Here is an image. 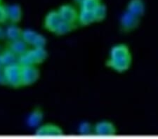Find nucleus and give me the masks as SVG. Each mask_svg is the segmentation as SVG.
<instances>
[{"label":"nucleus","instance_id":"f257e3e1","mask_svg":"<svg viewBox=\"0 0 158 139\" xmlns=\"http://www.w3.org/2000/svg\"><path fill=\"white\" fill-rule=\"evenodd\" d=\"M133 63V55L128 44L118 43L110 49L106 65L112 71L124 73L131 68Z\"/></svg>","mask_w":158,"mask_h":139},{"label":"nucleus","instance_id":"f03ea898","mask_svg":"<svg viewBox=\"0 0 158 139\" xmlns=\"http://www.w3.org/2000/svg\"><path fill=\"white\" fill-rule=\"evenodd\" d=\"M48 53L45 48H35L29 49L24 54L20 55L18 63L21 66L37 65L47 60Z\"/></svg>","mask_w":158,"mask_h":139},{"label":"nucleus","instance_id":"7ed1b4c3","mask_svg":"<svg viewBox=\"0 0 158 139\" xmlns=\"http://www.w3.org/2000/svg\"><path fill=\"white\" fill-rule=\"evenodd\" d=\"M22 66L19 63L5 66L3 69L6 84L18 88L22 87Z\"/></svg>","mask_w":158,"mask_h":139},{"label":"nucleus","instance_id":"20e7f679","mask_svg":"<svg viewBox=\"0 0 158 139\" xmlns=\"http://www.w3.org/2000/svg\"><path fill=\"white\" fill-rule=\"evenodd\" d=\"M94 134L99 137H114L118 134V128L109 120H101L93 126Z\"/></svg>","mask_w":158,"mask_h":139},{"label":"nucleus","instance_id":"39448f33","mask_svg":"<svg viewBox=\"0 0 158 139\" xmlns=\"http://www.w3.org/2000/svg\"><path fill=\"white\" fill-rule=\"evenodd\" d=\"M57 11L63 21L79 26V10L74 5L71 4H62Z\"/></svg>","mask_w":158,"mask_h":139},{"label":"nucleus","instance_id":"423d86ee","mask_svg":"<svg viewBox=\"0 0 158 139\" xmlns=\"http://www.w3.org/2000/svg\"><path fill=\"white\" fill-rule=\"evenodd\" d=\"M141 22V18H139L131 13L125 11L122 15L119 21V27L122 32H131L137 29Z\"/></svg>","mask_w":158,"mask_h":139},{"label":"nucleus","instance_id":"0eeeda50","mask_svg":"<svg viewBox=\"0 0 158 139\" xmlns=\"http://www.w3.org/2000/svg\"><path fill=\"white\" fill-rule=\"evenodd\" d=\"M22 87L34 84L40 77V71L37 65L22 66Z\"/></svg>","mask_w":158,"mask_h":139},{"label":"nucleus","instance_id":"6e6552de","mask_svg":"<svg viewBox=\"0 0 158 139\" xmlns=\"http://www.w3.org/2000/svg\"><path fill=\"white\" fill-rule=\"evenodd\" d=\"M35 136L38 137H59L64 136V131L56 124L47 123L37 127Z\"/></svg>","mask_w":158,"mask_h":139},{"label":"nucleus","instance_id":"1a4fd4ad","mask_svg":"<svg viewBox=\"0 0 158 139\" xmlns=\"http://www.w3.org/2000/svg\"><path fill=\"white\" fill-rule=\"evenodd\" d=\"M61 22L62 20L57 10H52L46 14L43 25L46 30L54 34Z\"/></svg>","mask_w":158,"mask_h":139},{"label":"nucleus","instance_id":"9d476101","mask_svg":"<svg viewBox=\"0 0 158 139\" xmlns=\"http://www.w3.org/2000/svg\"><path fill=\"white\" fill-rule=\"evenodd\" d=\"M126 11L141 18L146 12V4L143 0H129Z\"/></svg>","mask_w":158,"mask_h":139},{"label":"nucleus","instance_id":"9b49d317","mask_svg":"<svg viewBox=\"0 0 158 139\" xmlns=\"http://www.w3.org/2000/svg\"><path fill=\"white\" fill-rule=\"evenodd\" d=\"M8 20L12 24H18L23 18L22 9L19 4H14L6 6Z\"/></svg>","mask_w":158,"mask_h":139},{"label":"nucleus","instance_id":"f8f14e48","mask_svg":"<svg viewBox=\"0 0 158 139\" xmlns=\"http://www.w3.org/2000/svg\"><path fill=\"white\" fill-rule=\"evenodd\" d=\"M94 23H96V20L93 11L80 9L79 10L78 25L81 27H86Z\"/></svg>","mask_w":158,"mask_h":139},{"label":"nucleus","instance_id":"ddd939ff","mask_svg":"<svg viewBox=\"0 0 158 139\" xmlns=\"http://www.w3.org/2000/svg\"><path fill=\"white\" fill-rule=\"evenodd\" d=\"M7 48L19 57L24 54L30 49L29 45L23 39L15 40V41H9Z\"/></svg>","mask_w":158,"mask_h":139},{"label":"nucleus","instance_id":"4468645a","mask_svg":"<svg viewBox=\"0 0 158 139\" xmlns=\"http://www.w3.org/2000/svg\"><path fill=\"white\" fill-rule=\"evenodd\" d=\"M44 118V113L41 108H35L27 118V125L31 128H37L40 126Z\"/></svg>","mask_w":158,"mask_h":139},{"label":"nucleus","instance_id":"2eb2a0df","mask_svg":"<svg viewBox=\"0 0 158 139\" xmlns=\"http://www.w3.org/2000/svg\"><path fill=\"white\" fill-rule=\"evenodd\" d=\"M23 30L17 24H11L5 30V35L9 41H15L22 39Z\"/></svg>","mask_w":158,"mask_h":139},{"label":"nucleus","instance_id":"dca6fc26","mask_svg":"<svg viewBox=\"0 0 158 139\" xmlns=\"http://www.w3.org/2000/svg\"><path fill=\"white\" fill-rule=\"evenodd\" d=\"M0 58H1L2 63L4 65V67L5 66H7V65L18 63V60H19V56H17L14 53H13L8 48H6L0 54Z\"/></svg>","mask_w":158,"mask_h":139},{"label":"nucleus","instance_id":"f3484780","mask_svg":"<svg viewBox=\"0 0 158 139\" xmlns=\"http://www.w3.org/2000/svg\"><path fill=\"white\" fill-rule=\"evenodd\" d=\"M93 12L96 22H101L106 18L107 14H108V9H107L106 5L102 2L93 10Z\"/></svg>","mask_w":158,"mask_h":139},{"label":"nucleus","instance_id":"a211bd4d","mask_svg":"<svg viewBox=\"0 0 158 139\" xmlns=\"http://www.w3.org/2000/svg\"><path fill=\"white\" fill-rule=\"evenodd\" d=\"M77 25L68 23V22L62 21L54 34L57 36H63V35H66L74 31L77 28Z\"/></svg>","mask_w":158,"mask_h":139},{"label":"nucleus","instance_id":"6ab92c4d","mask_svg":"<svg viewBox=\"0 0 158 139\" xmlns=\"http://www.w3.org/2000/svg\"><path fill=\"white\" fill-rule=\"evenodd\" d=\"M39 35L40 34L37 33L36 31H34L32 30H25L23 32L22 39L28 45L33 46Z\"/></svg>","mask_w":158,"mask_h":139},{"label":"nucleus","instance_id":"aec40b11","mask_svg":"<svg viewBox=\"0 0 158 139\" xmlns=\"http://www.w3.org/2000/svg\"><path fill=\"white\" fill-rule=\"evenodd\" d=\"M102 2H103L102 0H82L79 5H80V9L93 11Z\"/></svg>","mask_w":158,"mask_h":139},{"label":"nucleus","instance_id":"412c9836","mask_svg":"<svg viewBox=\"0 0 158 139\" xmlns=\"http://www.w3.org/2000/svg\"><path fill=\"white\" fill-rule=\"evenodd\" d=\"M79 131H80V133L83 136L90 135L91 133H93V126H91L88 123H83L82 125L80 126V129H79Z\"/></svg>","mask_w":158,"mask_h":139},{"label":"nucleus","instance_id":"4be33fe9","mask_svg":"<svg viewBox=\"0 0 158 139\" xmlns=\"http://www.w3.org/2000/svg\"><path fill=\"white\" fill-rule=\"evenodd\" d=\"M6 21H8L6 6L0 4V24L4 23Z\"/></svg>","mask_w":158,"mask_h":139},{"label":"nucleus","instance_id":"5701e85b","mask_svg":"<svg viewBox=\"0 0 158 139\" xmlns=\"http://www.w3.org/2000/svg\"><path fill=\"white\" fill-rule=\"evenodd\" d=\"M6 84V82L4 77L3 70L2 71V70H0V84Z\"/></svg>","mask_w":158,"mask_h":139},{"label":"nucleus","instance_id":"b1692460","mask_svg":"<svg viewBox=\"0 0 158 139\" xmlns=\"http://www.w3.org/2000/svg\"><path fill=\"white\" fill-rule=\"evenodd\" d=\"M4 37H6V35H5L4 30L0 27V39H4Z\"/></svg>","mask_w":158,"mask_h":139},{"label":"nucleus","instance_id":"393cba45","mask_svg":"<svg viewBox=\"0 0 158 139\" xmlns=\"http://www.w3.org/2000/svg\"><path fill=\"white\" fill-rule=\"evenodd\" d=\"M2 67H4V65H3V64H2L1 58H0V70H2Z\"/></svg>","mask_w":158,"mask_h":139},{"label":"nucleus","instance_id":"a878e982","mask_svg":"<svg viewBox=\"0 0 158 139\" xmlns=\"http://www.w3.org/2000/svg\"><path fill=\"white\" fill-rule=\"evenodd\" d=\"M74 1H75L76 3H77L78 4H80L81 2V1H82V0H74Z\"/></svg>","mask_w":158,"mask_h":139},{"label":"nucleus","instance_id":"bb28decb","mask_svg":"<svg viewBox=\"0 0 158 139\" xmlns=\"http://www.w3.org/2000/svg\"><path fill=\"white\" fill-rule=\"evenodd\" d=\"M1 2H2V0H0V4H1Z\"/></svg>","mask_w":158,"mask_h":139}]
</instances>
